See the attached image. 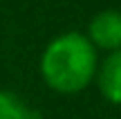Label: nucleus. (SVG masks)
I'll return each instance as SVG.
<instances>
[{
    "label": "nucleus",
    "instance_id": "nucleus-1",
    "mask_svg": "<svg viewBox=\"0 0 121 119\" xmlns=\"http://www.w3.org/2000/svg\"><path fill=\"white\" fill-rule=\"evenodd\" d=\"M40 79L58 94H78L94 83L99 52L83 31H65L45 45L40 54Z\"/></svg>",
    "mask_w": 121,
    "mask_h": 119
},
{
    "label": "nucleus",
    "instance_id": "nucleus-2",
    "mask_svg": "<svg viewBox=\"0 0 121 119\" xmlns=\"http://www.w3.org/2000/svg\"><path fill=\"white\" fill-rule=\"evenodd\" d=\"M87 40L94 45L96 52L112 54L121 49V11L119 9H103L94 13L85 31Z\"/></svg>",
    "mask_w": 121,
    "mask_h": 119
},
{
    "label": "nucleus",
    "instance_id": "nucleus-3",
    "mask_svg": "<svg viewBox=\"0 0 121 119\" xmlns=\"http://www.w3.org/2000/svg\"><path fill=\"white\" fill-rule=\"evenodd\" d=\"M94 83L108 103L121 106V49L108 54L103 61H99Z\"/></svg>",
    "mask_w": 121,
    "mask_h": 119
},
{
    "label": "nucleus",
    "instance_id": "nucleus-4",
    "mask_svg": "<svg viewBox=\"0 0 121 119\" xmlns=\"http://www.w3.org/2000/svg\"><path fill=\"white\" fill-rule=\"evenodd\" d=\"M0 119H40V112L34 110L20 94L0 90Z\"/></svg>",
    "mask_w": 121,
    "mask_h": 119
}]
</instances>
